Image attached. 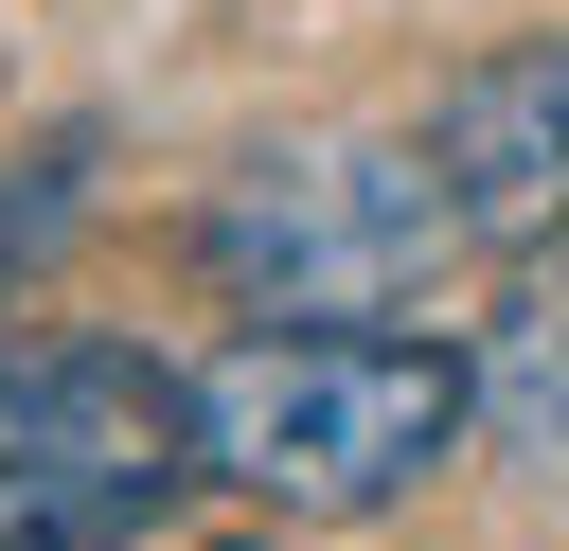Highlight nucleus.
I'll use <instances>...</instances> for the list:
<instances>
[{
	"label": "nucleus",
	"mask_w": 569,
	"mask_h": 551,
	"mask_svg": "<svg viewBox=\"0 0 569 551\" xmlns=\"http://www.w3.org/2000/svg\"><path fill=\"white\" fill-rule=\"evenodd\" d=\"M427 178H445L462 249L569 231V36H516V53L445 71V89H427Z\"/></svg>",
	"instance_id": "4"
},
{
	"label": "nucleus",
	"mask_w": 569,
	"mask_h": 551,
	"mask_svg": "<svg viewBox=\"0 0 569 551\" xmlns=\"http://www.w3.org/2000/svg\"><path fill=\"white\" fill-rule=\"evenodd\" d=\"M178 391H196V480H231L267 515H391L480 427V373L445 338H373V320H249Z\"/></svg>",
	"instance_id": "1"
},
{
	"label": "nucleus",
	"mask_w": 569,
	"mask_h": 551,
	"mask_svg": "<svg viewBox=\"0 0 569 551\" xmlns=\"http://www.w3.org/2000/svg\"><path fill=\"white\" fill-rule=\"evenodd\" d=\"M196 249H213V284L267 302V320H373V302H409V284L462 249V213H445L427 142H302V160H249Z\"/></svg>",
	"instance_id": "3"
},
{
	"label": "nucleus",
	"mask_w": 569,
	"mask_h": 551,
	"mask_svg": "<svg viewBox=\"0 0 569 551\" xmlns=\"http://www.w3.org/2000/svg\"><path fill=\"white\" fill-rule=\"evenodd\" d=\"M196 480V391L142 338H0V551H142Z\"/></svg>",
	"instance_id": "2"
}]
</instances>
